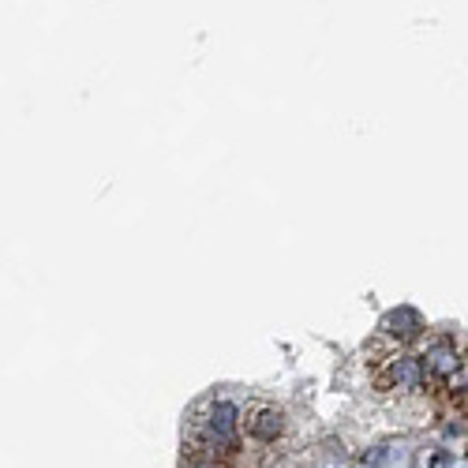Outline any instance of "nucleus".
Listing matches in <instances>:
<instances>
[{
    "label": "nucleus",
    "mask_w": 468,
    "mask_h": 468,
    "mask_svg": "<svg viewBox=\"0 0 468 468\" xmlns=\"http://www.w3.org/2000/svg\"><path fill=\"white\" fill-rule=\"evenodd\" d=\"M420 360L427 367V378H431L435 386H450L461 375V367H464V348L457 345L453 334H435L431 341L423 345Z\"/></svg>",
    "instance_id": "nucleus-3"
},
{
    "label": "nucleus",
    "mask_w": 468,
    "mask_h": 468,
    "mask_svg": "<svg viewBox=\"0 0 468 468\" xmlns=\"http://www.w3.org/2000/svg\"><path fill=\"white\" fill-rule=\"evenodd\" d=\"M289 431V416L282 405H270V401H259V405H248V416H244V435L255 442V446H278Z\"/></svg>",
    "instance_id": "nucleus-4"
},
{
    "label": "nucleus",
    "mask_w": 468,
    "mask_h": 468,
    "mask_svg": "<svg viewBox=\"0 0 468 468\" xmlns=\"http://www.w3.org/2000/svg\"><path fill=\"white\" fill-rule=\"evenodd\" d=\"M446 464H450V453H446V450H439V453L431 457V464H427V468H446Z\"/></svg>",
    "instance_id": "nucleus-6"
},
{
    "label": "nucleus",
    "mask_w": 468,
    "mask_h": 468,
    "mask_svg": "<svg viewBox=\"0 0 468 468\" xmlns=\"http://www.w3.org/2000/svg\"><path fill=\"white\" fill-rule=\"evenodd\" d=\"M427 382L431 378H427L423 360L405 353V348H389L375 367V394H382V398H412Z\"/></svg>",
    "instance_id": "nucleus-2"
},
{
    "label": "nucleus",
    "mask_w": 468,
    "mask_h": 468,
    "mask_svg": "<svg viewBox=\"0 0 468 468\" xmlns=\"http://www.w3.org/2000/svg\"><path fill=\"white\" fill-rule=\"evenodd\" d=\"M244 401L229 398V394H210L187 416V431H191V453H207V457H221L240 446L244 435Z\"/></svg>",
    "instance_id": "nucleus-1"
},
{
    "label": "nucleus",
    "mask_w": 468,
    "mask_h": 468,
    "mask_svg": "<svg viewBox=\"0 0 468 468\" xmlns=\"http://www.w3.org/2000/svg\"><path fill=\"white\" fill-rule=\"evenodd\" d=\"M423 334H427V323L416 307H394V311H386L378 323V337L389 341L394 348H405V345L420 341Z\"/></svg>",
    "instance_id": "nucleus-5"
}]
</instances>
